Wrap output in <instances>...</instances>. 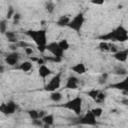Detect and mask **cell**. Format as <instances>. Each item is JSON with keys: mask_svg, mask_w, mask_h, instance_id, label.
<instances>
[{"mask_svg": "<svg viewBox=\"0 0 128 128\" xmlns=\"http://www.w3.org/2000/svg\"><path fill=\"white\" fill-rule=\"evenodd\" d=\"M18 59H19V54L17 52H12L5 58V62L10 66H15L18 62Z\"/></svg>", "mask_w": 128, "mask_h": 128, "instance_id": "ba28073f", "label": "cell"}, {"mask_svg": "<svg viewBox=\"0 0 128 128\" xmlns=\"http://www.w3.org/2000/svg\"><path fill=\"white\" fill-rule=\"evenodd\" d=\"M60 85H61V77H60V74H57V75H55V76L52 77V79H51L50 82L45 86L44 89H45L46 91L52 92V91L57 90V89L60 87Z\"/></svg>", "mask_w": 128, "mask_h": 128, "instance_id": "5b68a950", "label": "cell"}, {"mask_svg": "<svg viewBox=\"0 0 128 128\" xmlns=\"http://www.w3.org/2000/svg\"><path fill=\"white\" fill-rule=\"evenodd\" d=\"M30 59H31V61H35V62H36L38 58H36V57H32V56H31V58H30Z\"/></svg>", "mask_w": 128, "mask_h": 128, "instance_id": "f6af8a7d", "label": "cell"}, {"mask_svg": "<svg viewBox=\"0 0 128 128\" xmlns=\"http://www.w3.org/2000/svg\"><path fill=\"white\" fill-rule=\"evenodd\" d=\"M14 9L12 8V7H9V9H8V12H7V18L8 19H10V18H12L13 17V15H14Z\"/></svg>", "mask_w": 128, "mask_h": 128, "instance_id": "f546056e", "label": "cell"}, {"mask_svg": "<svg viewBox=\"0 0 128 128\" xmlns=\"http://www.w3.org/2000/svg\"><path fill=\"white\" fill-rule=\"evenodd\" d=\"M50 99L54 102H59L61 99H62V94L58 91H52L51 94H50Z\"/></svg>", "mask_w": 128, "mask_h": 128, "instance_id": "ac0fdd59", "label": "cell"}, {"mask_svg": "<svg viewBox=\"0 0 128 128\" xmlns=\"http://www.w3.org/2000/svg\"><path fill=\"white\" fill-rule=\"evenodd\" d=\"M84 21H85V18H84L83 13H79V14H77L72 20L70 19V21H69V23H68L67 26H68L70 29L79 32L80 29L82 28L83 24H84Z\"/></svg>", "mask_w": 128, "mask_h": 128, "instance_id": "3957f363", "label": "cell"}, {"mask_svg": "<svg viewBox=\"0 0 128 128\" xmlns=\"http://www.w3.org/2000/svg\"><path fill=\"white\" fill-rule=\"evenodd\" d=\"M16 104L15 102L13 101H9L8 103H6V114L5 115H8V114H13L16 110Z\"/></svg>", "mask_w": 128, "mask_h": 128, "instance_id": "9a60e30c", "label": "cell"}, {"mask_svg": "<svg viewBox=\"0 0 128 128\" xmlns=\"http://www.w3.org/2000/svg\"><path fill=\"white\" fill-rule=\"evenodd\" d=\"M58 45H59V47H60L63 51H67V50L70 48V44H69V42H68L66 39H63V40L59 41V42H58Z\"/></svg>", "mask_w": 128, "mask_h": 128, "instance_id": "ffe728a7", "label": "cell"}, {"mask_svg": "<svg viewBox=\"0 0 128 128\" xmlns=\"http://www.w3.org/2000/svg\"><path fill=\"white\" fill-rule=\"evenodd\" d=\"M91 112H92L93 115L97 118V117H100V116L102 115L103 110H102V108H100V107H96V108H93V109L91 110Z\"/></svg>", "mask_w": 128, "mask_h": 128, "instance_id": "44dd1931", "label": "cell"}, {"mask_svg": "<svg viewBox=\"0 0 128 128\" xmlns=\"http://www.w3.org/2000/svg\"><path fill=\"white\" fill-rule=\"evenodd\" d=\"M41 120L43 121V123L44 124H47V125H49V126H51V125H53L54 124V116L52 115V114H45L42 118H41Z\"/></svg>", "mask_w": 128, "mask_h": 128, "instance_id": "2e32d148", "label": "cell"}, {"mask_svg": "<svg viewBox=\"0 0 128 128\" xmlns=\"http://www.w3.org/2000/svg\"><path fill=\"white\" fill-rule=\"evenodd\" d=\"M104 1H105V0H91L90 2H91L92 4H95V5H102V4L104 3Z\"/></svg>", "mask_w": 128, "mask_h": 128, "instance_id": "836d02e7", "label": "cell"}, {"mask_svg": "<svg viewBox=\"0 0 128 128\" xmlns=\"http://www.w3.org/2000/svg\"><path fill=\"white\" fill-rule=\"evenodd\" d=\"M46 50L49 51L50 53H52V55L56 56V57H63V54H64V51L59 47L57 42H52V43L46 44Z\"/></svg>", "mask_w": 128, "mask_h": 128, "instance_id": "8992f818", "label": "cell"}, {"mask_svg": "<svg viewBox=\"0 0 128 128\" xmlns=\"http://www.w3.org/2000/svg\"><path fill=\"white\" fill-rule=\"evenodd\" d=\"M105 98H106V95H105L104 93H102V92L99 91V93H98V95H97L95 101H96V103H102V102H104Z\"/></svg>", "mask_w": 128, "mask_h": 128, "instance_id": "603a6c76", "label": "cell"}, {"mask_svg": "<svg viewBox=\"0 0 128 128\" xmlns=\"http://www.w3.org/2000/svg\"><path fill=\"white\" fill-rule=\"evenodd\" d=\"M45 115V111H39V119H41Z\"/></svg>", "mask_w": 128, "mask_h": 128, "instance_id": "60d3db41", "label": "cell"}, {"mask_svg": "<svg viewBox=\"0 0 128 128\" xmlns=\"http://www.w3.org/2000/svg\"><path fill=\"white\" fill-rule=\"evenodd\" d=\"M7 31V21L6 20H1L0 21V33L5 34Z\"/></svg>", "mask_w": 128, "mask_h": 128, "instance_id": "7402d4cb", "label": "cell"}, {"mask_svg": "<svg viewBox=\"0 0 128 128\" xmlns=\"http://www.w3.org/2000/svg\"><path fill=\"white\" fill-rule=\"evenodd\" d=\"M109 50L111 51V52H113V53H115V52H117L118 50H117V48H116V46H109Z\"/></svg>", "mask_w": 128, "mask_h": 128, "instance_id": "74e56055", "label": "cell"}, {"mask_svg": "<svg viewBox=\"0 0 128 128\" xmlns=\"http://www.w3.org/2000/svg\"><path fill=\"white\" fill-rule=\"evenodd\" d=\"M80 123L84 124V125H96V117L93 115V113L91 111H88L81 119H80Z\"/></svg>", "mask_w": 128, "mask_h": 128, "instance_id": "52a82bcc", "label": "cell"}, {"mask_svg": "<svg viewBox=\"0 0 128 128\" xmlns=\"http://www.w3.org/2000/svg\"><path fill=\"white\" fill-rule=\"evenodd\" d=\"M98 83H99V84H101V85H102V84H105V83H106V79H105V78H103V77H100V78H99Z\"/></svg>", "mask_w": 128, "mask_h": 128, "instance_id": "ab89813d", "label": "cell"}, {"mask_svg": "<svg viewBox=\"0 0 128 128\" xmlns=\"http://www.w3.org/2000/svg\"><path fill=\"white\" fill-rule=\"evenodd\" d=\"M38 74L41 78H46L47 76H49L51 74V70L50 68H48L46 65H40L39 69H38Z\"/></svg>", "mask_w": 128, "mask_h": 128, "instance_id": "7c38bea8", "label": "cell"}, {"mask_svg": "<svg viewBox=\"0 0 128 128\" xmlns=\"http://www.w3.org/2000/svg\"><path fill=\"white\" fill-rule=\"evenodd\" d=\"M101 77H103V78H105V79L107 80V77H108V74H107V73H103V74L101 75Z\"/></svg>", "mask_w": 128, "mask_h": 128, "instance_id": "7bdbcfd3", "label": "cell"}, {"mask_svg": "<svg viewBox=\"0 0 128 128\" xmlns=\"http://www.w3.org/2000/svg\"><path fill=\"white\" fill-rule=\"evenodd\" d=\"M65 108L74 111V113L76 115H80L82 112V98L81 97H75L72 100L68 101L65 105Z\"/></svg>", "mask_w": 128, "mask_h": 128, "instance_id": "7a4b0ae2", "label": "cell"}, {"mask_svg": "<svg viewBox=\"0 0 128 128\" xmlns=\"http://www.w3.org/2000/svg\"><path fill=\"white\" fill-rule=\"evenodd\" d=\"M37 48H38V50L41 52V53H43L45 50H46V45H41V46H37Z\"/></svg>", "mask_w": 128, "mask_h": 128, "instance_id": "8d00e7d4", "label": "cell"}, {"mask_svg": "<svg viewBox=\"0 0 128 128\" xmlns=\"http://www.w3.org/2000/svg\"><path fill=\"white\" fill-rule=\"evenodd\" d=\"M26 34L30 38H32V40L35 42L37 46L47 44V37L45 30H29L26 32Z\"/></svg>", "mask_w": 128, "mask_h": 128, "instance_id": "6da1fadb", "label": "cell"}, {"mask_svg": "<svg viewBox=\"0 0 128 128\" xmlns=\"http://www.w3.org/2000/svg\"><path fill=\"white\" fill-rule=\"evenodd\" d=\"M127 56H128V51L127 50H120L114 53V58L120 62H125L127 60Z\"/></svg>", "mask_w": 128, "mask_h": 128, "instance_id": "8fae6325", "label": "cell"}, {"mask_svg": "<svg viewBox=\"0 0 128 128\" xmlns=\"http://www.w3.org/2000/svg\"><path fill=\"white\" fill-rule=\"evenodd\" d=\"M32 124L34 126H38V127H43V121L42 120H39V119H33L32 120Z\"/></svg>", "mask_w": 128, "mask_h": 128, "instance_id": "f1b7e54d", "label": "cell"}, {"mask_svg": "<svg viewBox=\"0 0 128 128\" xmlns=\"http://www.w3.org/2000/svg\"><path fill=\"white\" fill-rule=\"evenodd\" d=\"M115 73L118 74V75H126V74H127V70H126V69H123V68H120V69L116 70Z\"/></svg>", "mask_w": 128, "mask_h": 128, "instance_id": "4dcf8cb0", "label": "cell"}, {"mask_svg": "<svg viewBox=\"0 0 128 128\" xmlns=\"http://www.w3.org/2000/svg\"><path fill=\"white\" fill-rule=\"evenodd\" d=\"M71 70L73 72L77 73V74L82 75V74H84L86 72V67H85V65L83 63H77V64H75L74 66L71 67Z\"/></svg>", "mask_w": 128, "mask_h": 128, "instance_id": "4fadbf2b", "label": "cell"}, {"mask_svg": "<svg viewBox=\"0 0 128 128\" xmlns=\"http://www.w3.org/2000/svg\"><path fill=\"white\" fill-rule=\"evenodd\" d=\"M36 62H37L39 65H43V64H45V60H44V59H42V58H38Z\"/></svg>", "mask_w": 128, "mask_h": 128, "instance_id": "f35d334b", "label": "cell"}, {"mask_svg": "<svg viewBox=\"0 0 128 128\" xmlns=\"http://www.w3.org/2000/svg\"><path fill=\"white\" fill-rule=\"evenodd\" d=\"M13 18H14V21H19V19L21 18V15L19 13H14Z\"/></svg>", "mask_w": 128, "mask_h": 128, "instance_id": "d590c367", "label": "cell"}, {"mask_svg": "<svg viewBox=\"0 0 128 128\" xmlns=\"http://www.w3.org/2000/svg\"><path fill=\"white\" fill-rule=\"evenodd\" d=\"M109 44L106 42V41H101L100 43H99V48L101 49V50H103V51H107V50H109Z\"/></svg>", "mask_w": 128, "mask_h": 128, "instance_id": "83f0119b", "label": "cell"}, {"mask_svg": "<svg viewBox=\"0 0 128 128\" xmlns=\"http://www.w3.org/2000/svg\"><path fill=\"white\" fill-rule=\"evenodd\" d=\"M17 69H19V70H21L23 72H28V71H30L32 69V63L30 61H24L23 63H21L17 67Z\"/></svg>", "mask_w": 128, "mask_h": 128, "instance_id": "5bb4252c", "label": "cell"}, {"mask_svg": "<svg viewBox=\"0 0 128 128\" xmlns=\"http://www.w3.org/2000/svg\"><path fill=\"white\" fill-rule=\"evenodd\" d=\"M0 112L3 114H6V103H2L0 105Z\"/></svg>", "mask_w": 128, "mask_h": 128, "instance_id": "d6a6232c", "label": "cell"}, {"mask_svg": "<svg viewBox=\"0 0 128 128\" xmlns=\"http://www.w3.org/2000/svg\"><path fill=\"white\" fill-rule=\"evenodd\" d=\"M54 3L50 0V1H48L47 3H46V10H47V12L48 13H52L53 11H54Z\"/></svg>", "mask_w": 128, "mask_h": 128, "instance_id": "484cf974", "label": "cell"}, {"mask_svg": "<svg viewBox=\"0 0 128 128\" xmlns=\"http://www.w3.org/2000/svg\"><path fill=\"white\" fill-rule=\"evenodd\" d=\"M18 46L19 47H21V48H27V47H29V44L28 43H26V42H24V41H20L19 43H18Z\"/></svg>", "mask_w": 128, "mask_h": 128, "instance_id": "1f68e13d", "label": "cell"}, {"mask_svg": "<svg viewBox=\"0 0 128 128\" xmlns=\"http://www.w3.org/2000/svg\"><path fill=\"white\" fill-rule=\"evenodd\" d=\"M127 39H128L127 30L123 26H118L115 30H113V40H116L119 42H124Z\"/></svg>", "mask_w": 128, "mask_h": 128, "instance_id": "277c9868", "label": "cell"}, {"mask_svg": "<svg viewBox=\"0 0 128 128\" xmlns=\"http://www.w3.org/2000/svg\"><path fill=\"white\" fill-rule=\"evenodd\" d=\"M25 53H26L27 55H32V54H33V50H32V48H30V47L25 48Z\"/></svg>", "mask_w": 128, "mask_h": 128, "instance_id": "e575fe53", "label": "cell"}, {"mask_svg": "<svg viewBox=\"0 0 128 128\" xmlns=\"http://www.w3.org/2000/svg\"><path fill=\"white\" fill-rule=\"evenodd\" d=\"M45 61H52V62H61L62 57H56V56H52V57H47L45 56L43 58Z\"/></svg>", "mask_w": 128, "mask_h": 128, "instance_id": "cb8c5ba5", "label": "cell"}, {"mask_svg": "<svg viewBox=\"0 0 128 128\" xmlns=\"http://www.w3.org/2000/svg\"><path fill=\"white\" fill-rule=\"evenodd\" d=\"M3 72H4V66L0 65V73H3Z\"/></svg>", "mask_w": 128, "mask_h": 128, "instance_id": "ee69618b", "label": "cell"}, {"mask_svg": "<svg viewBox=\"0 0 128 128\" xmlns=\"http://www.w3.org/2000/svg\"><path fill=\"white\" fill-rule=\"evenodd\" d=\"M10 48H11L12 50H16V49H17V45H16V43H15V45H11Z\"/></svg>", "mask_w": 128, "mask_h": 128, "instance_id": "b9f144b4", "label": "cell"}, {"mask_svg": "<svg viewBox=\"0 0 128 128\" xmlns=\"http://www.w3.org/2000/svg\"><path fill=\"white\" fill-rule=\"evenodd\" d=\"M98 93H99V90H97V89H92V90H90V91H88L87 92V94H88V96L89 97H91L92 99H96V97H97V95H98Z\"/></svg>", "mask_w": 128, "mask_h": 128, "instance_id": "4316f807", "label": "cell"}, {"mask_svg": "<svg viewBox=\"0 0 128 128\" xmlns=\"http://www.w3.org/2000/svg\"><path fill=\"white\" fill-rule=\"evenodd\" d=\"M109 88H114V89H118L121 91H128V87H127V79H124L121 82H117L115 84H111L109 86Z\"/></svg>", "mask_w": 128, "mask_h": 128, "instance_id": "30bf717a", "label": "cell"}, {"mask_svg": "<svg viewBox=\"0 0 128 128\" xmlns=\"http://www.w3.org/2000/svg\"><path fill=\"white\" fill-rule=\"evenodd\" d=\"M69 21H70V18H69L68 16H62V17H60V19L57 21V25H58L59 27H65V26L68 25Z\"/></svg>", "mask_w": 128, "mask_h": 128, "instance_id": "e0dca14e", "label": "cell"}, {"mask_svg": "<svg viewBox=\"0 0 128 128\" xmlns=\"http://www.w3.org/2000/svg\"><path fill=\"white\" fill-rule=\"evenodd\" d=\"M78 78L74 77V76H70L67 79V83H66V88L67 89H77L78 87Z\"/></svg>", "mask_w": 128, "mask_h": 128, "instance_id": "9c48e42d", "label": "cell"}, {"mask_svg": "<svg viewBox=\"0 0 128 128\" xmlns=\"http://www.w3.org/2000/svg\"><path fill=\"white\" fill-rule=\"evenodd\" d=\"M28 114L30 116V118L33 120V119H39V111H36V110H30L28 111Z\"/></svg>", "mask_w": 128, "mask_h": 128, "instance_id": "d4e9b609", "label": "cell"}, {"mask_svg": "<svg viewBox=\"0 0 128 128\" xmlns=\"http://www.w3.org/2000/svg\"><path fill=\"white\" fill-rule=\"evenodd\" d=\"M5 35H6L8 41L10 43H17V38H16V35H15V33L13 31H6Z\"/></svg>", "mask_w": 128, "mask_h": 128, "instance_id": "d6986e66", "label": "cell"}]
</instances>
